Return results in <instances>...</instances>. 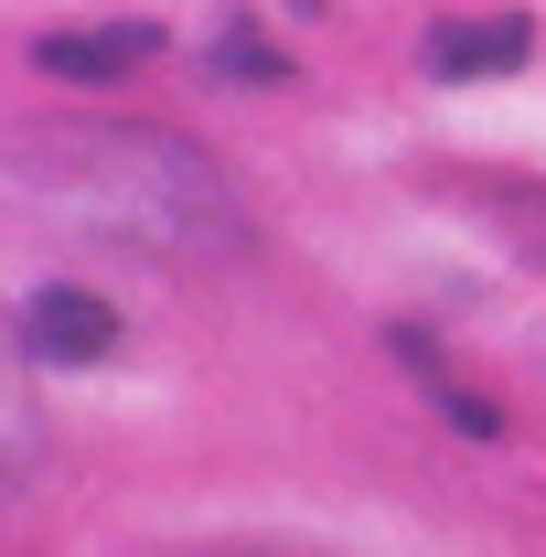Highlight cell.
<instances>
[{
  "instance_id": "obj_1",
  "label": "cell",
  "mask_w": 546,
  "mask_h": 557,
  "mask_svg": "<svg viewBox=\"0 0 546 557\" xmlns=\"http://www.w3.org/2000/svg\"><path fill=\"white\" fill-rule=\"evenodd\" d=\"M11 194L65 225L108 258H150V269H204L247 247V205L236 172L214 161L204 139L183 129H139V119H65L0 150Z\"/></svg>"
},
{
  "instance_id": "obj_2",
  "label": "cell",
  "mask_w": 546,
  "mask_h": 557,
  "mask_svg": "<svg viewBox=\"0 0 546 557\" xmlns=\"http://www.w3.org/2000/svg\"><path fill=\"white\" fill-rule=\"evenodd\" d=\"M22 354H33V364H108V354H119V311H108L97 289L54 278V289H33V311H22Z\"/></svg>"
},
{
  "instance_id": "obj_3",
  "label": "cell",
  "mask_w": 546,
  "mask_h": 557,
  "mask_svg": "<svg viewBox=\"0 0 546 557\" xmlns=\"http://www.w3.org/2000/svg\"><path fill=\"white\" fill-rule=\"evenodd\" d=\"M150 54H161V22H86V33H44L33 44V65L54 75V86H119Z\"/></svg>"
},
{
  "instance_id": "obj_4",
  "label": "cell",
  "mask_w": 546,
  "mask_h": 557,
  "mask_svg": "<svg viewBox=\"0 0 546 557\" xmlns=\"http://www.w3.org/2000/svg\"><path fill=\"white\" fill-rule=\"evenodd\" d=\"M44 472V397H33V354L0 322V493H22Z\"/></svg>"
},
{
  "instance_id": "obj_5",
  "label": "cell",
  "mask_w": 546,
  "mask_h": 557,
  "mask_svg": "<svg viewBox=\"0 0 546 557\" xmlns=\"http://www.w3.org/2000/svg\"><path fill=\"white\" fill-rule=\"evenodd\" d=\"M429 65H439V75H504V65H525V11L439 22V33H429Z\"/></svg>"
},
{
  "instance_id": "obj_6",
  "label": "cell",
  "mask_w": 546,
  "mask_h": 557,
  "mask_svg": "<svg viewBox=\"0 0 546 557\" xmlns=\"http://www.w3.org/2000/svg\"><path fill=\"white\" fill-rule=\"evenodd\" d=\"M150 557H278V547H236V536H214V547H150Z\"/></svg>"
}]
</instances>
